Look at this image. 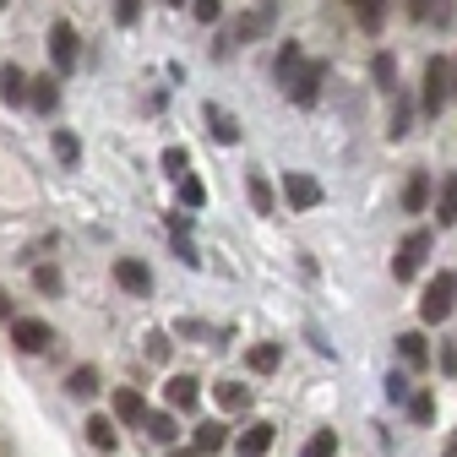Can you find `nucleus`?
Instances as JSON below:
<instances>
[{
    "label": "nucleus",
    "mask_w": 457,
    "mask_h": 457,
    "mask_svg": "<svg viewBox=\"0 0 457 457\" xmlns=\"http://www.w3.org/2000/svg\"><path fill=\"white\" fill-rule=\"evenodd\" d=\"M436 223H441V228L457 223V175H446L441 191H436Z\"/></svg>",
    "instance_id": "nucleus-23"
},
{
    "label": "nucleus",
    "mask_w": 457,
    "mask_h": 457,
    "mask_svg": "<svg viewBox=\"0 0 457 457\" xmlns=\"http://www.w3.org/2000/svg\"><path fill=\"white\" fill-rule=\"evenodd\" d=\"M452 311H457V272L441 267V272L425 283V295H420V321H425V327H441Z\"/></svg>",
    "instance_id": "nucleus-2"
},
{
    "label": "nucleus",
    "mask_w": 457,
    "mask_h": 457,
    "mask_svg": "<svg viewBox=\"0 0 457 457\" xmlns=\"http://www.w3.org/2000/svg\"><path fill=\"white\" fill-rule=\"evenodd\" d=\"M386 131H392V142H403V137L414 131V98H409V93H397V104H392V126H386Z\"/></svg>",
    "instance_id": "nucleus-25"
},
{
    "label": "nucleus",
    "mask_w": 457,
    "mask_h": 457,
    "mask_svg": "<svg viewBox=\"0 0 457 457\" xmlns=\"http://www.w3.org/2000/svg\"><path fill=\"white\" fill-rule=\"evenodd\" d=\"M0 98L12 109H28V71L22 66H0Z\"/></svg>",
    "instance_id": "nucleus-17"
},
{
    "label": "nucleus",
    "mask_w": 457,
    "mask_h": 457,
    "mask_svg": "<svg viewBox=\"0 0 457 457\" xmlns=\"http://www.w3.org/2000/svg\"><path fill=\"white\" fill-rule=\"evenodd\" d=\"M175 256H180V262H186V267H196V262H202V256H196V245H191V240H175Z\"/></svg>",
    "instance_id": "nucleus-41"
},
{
    "label": "nucleus",
    "mask_w": 457,
    "mask_h": 457,
    "mask_svg": "<svg viewBox=\"0 0 457 457\" xmlns=\"http://www.w3.org/2000/svg\"><path fill=\"white\" fill-rule=\"evenodd\" d=\"M49 142H54V158H61L66 169H71V163L82 158V142H77V131H66V126H61V131H54Z\"/></svg>",
    "instance_id": "nucleus-30"
},
{
    "label": "nucleus",
    "mask_w": 457,
    "mask_h": 457,
    "mask_svg": "<svg viewBox=\"0 0 457 457\" xmlns=\"http://www.w3.org/2000/svg\"><path fill=\"white\" fill-rule=\"evenodd\" d=\"M441 457H457V430L446 436V446H441Z\"/></svg>",
    "instance_id": "nucleus-45"
},
{
    "label": "nucleus",
    "mask_w": 457,
    "mask_h": 457,
    "mask_svg": "<svg viewBox=\"0 0 457 457\" xmlns=\"http://www.w3.org/2000/svg\"><path fill=\"white\" fill-rule=\"evenodd\" d=\"M28 104L38 109V114H54V109H61V77H28Z\"/></svg>",
    "instance_id": "nucleus-11"
},
{
    "label": "nucleus",
    "mask_w": 457,
    "mask_h": 457,
    "mask_svg": "<svg viewBox=\"0 0 457 457\" xmlns=\"http://www.w3.org/2000/svg\"><path fill=\"white\" fill-rule=\"evenodd\" d=\"M409 414H414L420 425H430V414H436V403H430V397L420 392V397H409Z\"/></svg>",
    "instance_id": "nucleus-38"
},
{
    "label": "nucleus",
    "mask_w": 457,
    "mask_h": 457,
    "mask_svg": "<svg viewBox=\"0 0 457 457\" xmlns=\"http://www.w3.org/2000/svg\"><path fill=\"white\" fill-rule=\"evenodd\" d=\"M66 392H71V397H93V392H98V365H77V370L66 376Z\"/></svg>",
    "instance_id": "nucleus-28"
},
{
    "label": "nucleus",
    "mask_w": 457,
    "mask_h": 457,
    "mask_svg": "<svg viewBox=\"0 0 457 457\" xmlns=\"http://www.w3.org/2000/svg\"><path fill=\"white\" fill-rule=\"evenodd\" d=\"M153 365H169V354H175V343H169V332H147V349H142Z\"/></svg>",
    "instance_id": "nucleus-33"
},
{
    "label": "nucleus",
    "mask_w": 457,
    "mask_h": 457,
    "mask_svg": "<svg viewBox=\"0 0 457 457\" xmlns=\"http://www.w3.org/2000/svg\"><path fill=\"white\" fill-rule=\"evenodd\" d=\"M77 61H82V33L61 17V22L49 28V71H54V77H66Z\"/></svg>",
    "instance_id": "nucleus-3"
},
{
    "label": "nucleus",
    "mask_w": 457,
    "mask_h": 457,
    "mask_svg": "<svg viewBox=\"0 0 457 457\" xmlns=\"http://www.w3.org/2000/svg\"><path fill=\"white\" fill-rule=\"evenodd\" d=\"M441 370L457 376V343H441Z\"/></svg>",
    "instance_id": "nucleus-40"
},
{
    "label": "nucleus",
    "mask_w": 457,
    "mask_h": 457,
    "mask_svg": "<svg viewBox=\"0 0 457 457\" xmlns=\"http://www.w3.org/2000/svg\"><path fill=\"white\" fill-rule=\"evenodd\" d=\"M349 6H354V0H349Z\"/></svg>",
    "instance_id": "nucleus-49"
},
{
    "label": "nucleus",
    "mask_w": 457,
    "mask_h": 457,
    "mask_svg": "<svg viewBox=\"0 0 457 457\" xmlns=\"http://www.w3.org/2000/svg\"><path fill=\"white\" fill-rule=\"evenodd\" d=\"M452 93H457V61H452Z\"/></svg>",
    "instance_id": "nucleus-46"
},
{
    "label": "nucleus",
    "mask_w": 457,
    "mask_h": 457,
    "mask_svg": "<svg viewBox=\"0 0 457 457\" xmlns=\"http://www.w3.org/2000/svg\"><path fill=\"white\" fill-rule=\"evenodd\" d=\"M272 12H278L272 0H262V6H256L251 17H240V22H235V44H251V38H262V33H267V22H272Z\"/></svg>",
    "instance_id": "nucleus-18"
},
{
    "label": "nucleus",
    "mask_w": 457,
    "mask_h": 457,
    "mask_svg": "<svg viewBox=\"0 0 457 457\" xmlns=\"http://www.w3.org/2000/svg\"><path fill=\"white\" fill-rule=\"evenodd\" d=\"M0 321H12V300H6V289H0Z\"/></svg>",
    "instance_id": "nucleus-44"
},
{
    "label": "nucleus",
    "mask_w": 457,
    "mask_h": 457,
    "mask_svg": "<svg viewBox=\"0 0 457 457\" xmlns=\"http://www.w3.org/2000/svg\"><path fill=\"white\" fill-rule=\"evenodd\" d=\"M169 6H191V0H169Z\"/></svg>",
    "instance_id": "nucleus-47"
},
{
    "label": "nucleus",
    "mask_w": 457,
    "mask_h": 457,
    "mask_svg": "<svg viewBox=\"0 0 457 457\" xmlns=\"http://www.w3.org/2000/svg\"><path fill=\"white\" fill-rule=\"evenodd\" d=\"M163 175L169 180H186L191 175V153L186 147H163Z\"/></svg>",
    "instance_id": "nucleus-32"
},
{
    "label": "nucleus",
    "mask_w": 457,
    "mask_h": 457,
    "mask_svg": "<svg viewBox=\"0 0 457 457\" xmlns=\"http://www.w3.org/2000/svg\"><path fill=\"white\" fill-rule=\"evenodd\" d=\"M245 365H251L256 376H272V370L283 365V343H256V349L245 354Z\"/></svg>",
    "instance_id": "nucleus-24"
},
{
    "label": "nucleus",
    "mask_w": 457,
    "mask_h": 457,
    "mask_svg": "<svg viewBox=\"0 0 457 457\" xmlns=\"http://www.w3.org/2000/svg\"><path fill=\"white\" fill-rule=\"evenodd\" d=\"M175 186H180V207H186V212H196V207H207V186H202L196 175H186V180H175Z\"/></svg>",
    "instance_id": "nucleus-31"
},
{
    "label": "nucleus",
    "mask_w": 457,
    "mask_h": 457,
    "mask_svg": "<svg viewBox=\"0 0 457 457\" xmlns=\"http://www.w3.org/2000/svg\"><path fill=\"white\" fill-rule=\"evenodd\" d=\"M397 360H403V365H430V337L425 332H403V337H397Z\"/></svg>",
    "instance_id": "nucleus-20"
},
{
    "label": "nucleus",
    "mask_w": 457,
    "mask_h": 457,
    "mask_svg": "<svg viewBox=\"0 0 457 457\" xmlns=\"http://www.w3.org/2000/svg\"><path fill=\"white\" fill-rule=\"evenodd\" d=\"M272 436H278V425H272V420H256V425H245V436H240L235 446H240V457H262V452L272 446Z\"/></svg>",
    "instance_id": "nucleus-16"
},
{
    "label": "nucleus",
    "mask_w": 457,
    "mask_h": 457,
    "mask_svg": "<svg viewBox=\"0 0 457 457\" xmlns=\"http://www.w3.org/2000/svg\"><path fill=\"white\" fill-rule=\"evenodd\" d=\"M332 452H337V430H316L300 457H332Z\"/></svg>",
    "instance_id": "nucleus-34"
},
{
    "label": "nucleus",
    "mask_w": 457,
    "mask_h": 457,
    "mask_svg": "<svg viewBox=\"0 0 457 457\" xmlns=\"http://www.w3.org/2000/svg\"><path fill=\"white\" fill-rule=\"evenodd\" d=\"M202 120H207L212 142H223V147H235V142H240V120H235V114H228L223 104H202Z\"/></svg>",
    "instance_id": "nucleus-10"
},
{
    "label": "nucleus",
    "mask_w": 457,
    "mask_h": 457,
    "mask_svg": "<svg viewBox=\"0 0 457 457\" xmlns=\"http://www.w3.org/2000/svg\"><path fill=\"white\" fill-rule=\"evenodd\" d=\"M0 12H6V0H0Z\"/></svg>",
    "instance_id": "nucleus-48"
},
{
    "label": "nucleus",
    "mask_w": 457,
    "mask_h": 457,
    "mask_svg": "<svg viewBox=\"0 0 457 457\" xmlns=\"http://www.w3.org/2000/svg\"><path fill=\"white\" fill-rule=\"evenodd\" d=\"M169 409H196V376H169Z\"/></svg>",
    "instance_id": "nucleus-26"
},
{
    "label": "nucleus",
    "mask_w": 457,
    "mask_h": 457,
    "mask_svg": "<svg viewBox=\"0 0 457 457\" xmlns=\"http://www.w3.org/2000/svg\"><path fill=\"white\" fill-rule=\"evenodd\" d=\"M142 17V0H114V22H120V28H131Z\"/></svg>",
    "instance_id": "nucleus-37"
},
{
    "label": "nucleus",
    "mask_w": 457,
    "mask_h": 457,
    "mask_svg": "<svg viewBox=\"0 0 457 457\" xmlns=\"http://www.w3.org/2000/svg\"><path fill=\"white\" fill-rule=\"evenodd\" d=\"M370 77H376L381 93H397V54H392V49H381L376 61H370Z\"/></svg>",
    "instance_id": "nucleus-27"
},
{
    "label": "nucleus",
    "mask_w": 457,
    "mask_h": 457,
    "mask_svg": "<svg viewBox=\"0 0 457 457\" xmlns=\"http://www.w3.org/2000/svg\"><path fill=\"white\" fill-rule=\"evenodd\" d=\"M354 12H360V22L376 33V28H381V17H386V0H354Z\"/></svg>",
    "instance_id": "nucleus-35"
},
{
    "label": "nucleus",
    "mask_w": 457,
    "mask_h": 457,
    "mask_svg": "<svg viewBox=\"0 0 457 457\" xmlns=\"http://www.w3.org/2000/svg\"><path fill=\"white\" fill-rule=\"evenodd\" d=\"M191 446H196L202 457H207V452H223V446H228V425H223V420H202V425L191 430Z\"/></svg>",
    "instance_id": "nucleus-15"
},
{
    "label": "nucleus",
    "mask_w": 457,
    "mask_h": 457,
    "mask_svg": "<svg viewBox=\"0 0 457 457\" xmlns=\"http://www.w3.org/2000/svg\"><path fill=\"white\" fill-rule=\"evenodd\" d=\"M142 430H147V441H153V446H163V452L180 441V420H175V414H147V420H142Z\"/></svg>",
    "instance_id": "nucleus-14"
},
{
    "label": "nucleus",
    "mask_w": 457,
    "mask_h": 457,
    "mask_svg": "<svg viewBox=\"0 0 457 457\" xmlns=\"http://www.w3.org/2000/svg\"><path fill=\"white\" fill-rule=\"evenodd\" d=\"M386 397H392V403H409V381L403 376H386Z\"/></svg>",
    "instance_id": "nucleus-39"
},
{
    "label": "nucleus",
    "mask_w": 457,
    "mask_h": 457,
    "mask_svg": "<svg viewBox=\"0 0 457 457\" xmlns=\"http://www.w3.org/2000/svg\"><path fill=\"white\" fill-rule=\"evenodd\" d=\"M283 202H289V212H316V207L327 202V191H321L316 175H300V169H289V175H283Z\"/></svg>",
    "instance_id": "nucleus-5"
},
{
    "label": "nucleus",
    "mask_w": 457,
    "mask_h": 457,
    "mask_svg": "<svg viewBox=\"0 0 457 457\" xmlns=\"http://www.w3.org/2000/svg\"><path fill=\"white\" fill-rule=\"evenodd\" d=\"M212 397H218L223 414H245V409H251V386H245V381H218Z\"/></svg>",
    "instance_id": "nucleus-13"
},
{
    "label": "nucleus",
    "mask_w": 457,
    "mask_h": 457,
    "mask_svg": "<svg viewBox=\"0 0 457 457\" xmlns=\"http://www.w3.org/2000/svg\"><path fill=\"white\" fill-rule=\"evenodd\" d=\"M430 196H436L430 175H425V169H414L409 186H403V212H425V207H430Z\"/></svg>",
    "instance_id": "nucleus-19"
},
{
    "label": "nucleus",
    "mask_w": 457,
    "mask_h": 457,
    "mask_svg": "<svg viewBox=\"0 0 457 457\" xmlns=\"http://www.w3.org/2000/svg\"><path fill=\"white\" fill-rule=\"evenodd\" d=\"M245 196H251V207L262 212V218H272L278 212V196H272V186L256 175V169H251V175H245Z\"/></svg>",
    "instance_id": "nucleus-22"
},
{
    "label": "nucleus",
    "mask_w": 457,
    "mask_h": 457,
    "mask_svg": "<svg viewBox=\"0 0 457 457\" xmlns=\"http://www.w3.org/2000/svg\"><path fill=\"white\" fill-rule=\"evenodd\" d=\"M430 6H436V0H409V17H414V22H425V17H430Z\"/></svg>",
    "instance_id": "nucleus-42"
},
{
    "label": "nucleus",
    "mask_w": 457,
    "mask_h": 457,
    "mask_svg": "<svg viewBox=\"0 0 457 457\" xmlns=\"http://www.w3.org/2000/svg\"><path fill=\"white\" fill-rule=\"evenodd\" d=\"M12 343H17V354H44L54 343V327L44 316H12Z\"/></svg>",
    "instance_id": "nucleus-6"
},
{
    "label": "nucleus",
    "mask_w": 457,
    "mask_h": 457,
    "mask_svg": "<svg viewBox=\"0 0 457 457\" xmlns=\"http://www.w3.org/2000/svg\"><path fill=\"white\" fill-rule=\"evenodd\" d=\"M446 98H452V61H446V54H430V61H425V82H420V114H425V120H441V114H446Z\"/></svg>",
    "instance_id": "nucleus-1"
},
{
    "label": "nucleus",
    "mask_w": 457,
    "mask_h": 457,
    "mask_svg": "<svg viewBox=\"0 0 457 457\" xmlns=\"http://www.w3.org/2000/svg\"><path fill=\"white\" fill-rule=\"evenodd\" d=\"M147 414H153V409H147V397H142L137 386H114V414H109L114 425H142Z\"/></svg>",
    "instance_id": "nucleus-9"
},
{
    "label": "nucleus",
    "mask_w": 457,
    "mask_h": 457,
    "mask_svg": "<svg viewBox=\"0 0 457 457\" xmlns=\"http://www.w3.org/2000/svg\"><path fill=\"white\" fill-rule=\"evenodd\" d=\"M191 17H196L202 28H212V22L223 17V0H191Z\"/></svg>",
    "instance_id": "nucleus-36"
},
{
    "label": "nucleus",
    "mask_w": 457,
    "mask_h": 457,
    "mask_svg": "<svg viewBox=\"0 0 457 457\" xmlns=\"http://www.w3.org/2000/svg\"><path fill=\"white\" fill-rule=\"evenodd\" d=\"M82 430H87V446L93 452H120V425H114L109 414H93Z\"/></svg>",
    "instance_id": "nucleus-12"
},
{
    "label": "nucleus",
    "mask_w": 457,
    "mask_h": 457,
    "mask_svg": "<svg viewBox=\"0 0 457 457\" xmlns=\"http://www.w3.org/2000/svg\"><path fill=\"white\" fill-rule=\"evenodd\" d=\"M425 262H430V228H414V235L397 245V256H392V278L397 283H414Z\"/></svg>",
    "instance_id": "nucleus-4"
},
{
    "label": "nucleus",
    "mask_w": 457,
    "mask_h": 457,
    "mask_svg": "<svg viewBox=\"0 0 457 457\" xmlns=\"http://www.w3.org/2000/svg\"><path fill=\"white\" fill-rule=\"evenodd\" d=\"M300 66H305V49H300V38H283V44H278V82L289 87Z\"/></svg>",
    "instance_id": "nucleus-21"
},
{
    "label": "nucleus",
    "mask_w": 457,
    "mask_h": 457,
    "mask_svg": "<svg viewBox=\"0 0 457 457\" xmlns=\"http://www.w3.org/2000/svg\"><path fill=\"white\" fill-rule=\"evenodd\" d=\"M33 289H38V295H61V289H66L61 267H54V262H38V267H33Z\"/></svg>",
    "instance_id": "nucleus-29"
},
{
    "label": "nucleus",
    "mask_w": 457,
    "mask_h": 457,
    "mask_svg": "<svg viewBox=\"0 0 457 457\" xmlns=\"http://www.w3.org/2000/svg\"><path fill=\"white\" fill-rule=\"evenodd\" d=\"M114 283H120L131 300H147L153 295V267L142 256H114Z\"/></svg>",
    "instance_id": "nucleus-8"
},
{
    "label": "nucleus",
    "mask_w": 457,
    "mask_h": 457,
    "mask_svg": "<svg viewBox=\"0 0 457 457\" xmlns=\"http://www.w3.org/2000/svg\"><path fill=\"white\" fill-rule=\"evenodd\" d=\"M163 457H202V452H196V446H169Z\"/></svg>",
    "instance_id": "nucleus-43"
},
{
    "label": "nucleus",
    "mask_w": 457,
    "mask_h": 457,
    "mask_svg": "<svg viewBox=\"0 0 457 457\" xmlns=\"http://www.w3.org/2000/svg\"><path fill=\"white\" fill-rule=\"evenodd\" d=\"M327 61H305L300 71H295V82L289 87H283V93H289V104H300V109H311L316 98H321V82H327Z\"/></svg>",
    "instance_id": "nucleus-7"
}]
</instances>
